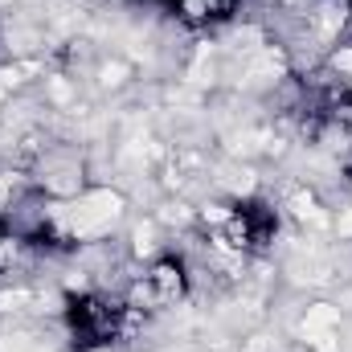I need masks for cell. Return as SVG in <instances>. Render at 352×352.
<instances>
[{"instance_id": "obj_1", "label": "cell", "mask_w": 352, "mask_h": 352, "mask_svg": "<svg viewBox=\"0 0 352 352\" xmlns=\"http://www.w3.org/2000/svg\"><path fill=\"white\" fill-rule=\"evenodd\" d=\"M119 213H123V197H119V192H90V197H82V201L66 213V226L87 238V234L111 230V226L119 221Z\"/></svg>"}, {"instance_id": "obj_2", "label": "cell", "mask_w": 352, "mask_h": 352, "mask_svg": "<svg viewBox=\"0 0 352 352\" xmlns=\"http://www.w3.org/2000/svg\"><path fill=\"white\" fill-rule=\"evenodd\" d=\"M336 320H340V311L328 307V303H320V307L307 311L303 336H307V344H311L316 352H336Z\"/></svg>"}, {"instance_id": "obj_3", "label": "cell", "mask_w": 352, "mask_h": 352, "mask_svg": "<svg viewBox=\"0 0 352 352\" xmlns=\"http://www.w3.org/2000/svg\"><path fill=\"white\" fill-rule=\"evenodd\" d=\"M21 303H29L25 291H0V311H12V307H21Z\"/></svg>"}, {"instance_id": "obj_4", "label": "cell", "mask_w": 352, "mask_h": 352, "mask_svg": "<svg viewBox=\"0 0 352 352\" xmlns=\"http://www.w3.org/2000/svg\"><path fill=\"white\" fill-rule=\"evenodd\" d=\"M295 213H299V217H311V221H324L320 209L311 205V197H295Z\"/></svg>"}, {"instance_id": "obj_5", "label": "cell", "mask_w": 352, "mask_h": 352, "mask_svg": "<svg viewBox=\"0 0 352 352\" xmlns=\"http://www.w3.org/2000/svg\"><path fill=\"white\" fill-rule=\"evenodd\" d=\"M135 250H140V254H148V250H152V230H148V226H140V230H135Z\"/></svg>"}, {"instance_id": "obj_6", "label": "cell", "mask_w": 352, "mask_h": 352, "mask_svg": "<svg viewBox=\"0 0 352 352\" xmlns=\"http://www.w3.org/2000/svg\"><path fill=\"white\" fill-rule=\"evenodd\" d=\"M336 66H340V70H349V74H352V50H340V54H336Z\"/></svg>"}, {"instance_id": "obj_7", "label": "cell", "mask_w": 352, "mask_h": 352, "mask_svg": "<svg viewBox=\"0 0 352 352\" xmlns=\"http://www.w3.org/2000/svg\"><path fill=\"white\" fill-rule=\"evenodd\" d=\"M340 234H352V209L340 217Z\"/></svg>"}, {"instance_id": "obj_8", "label": "cell", "mask_w": 352, "mask_h": 352, "mask_svg": "<svg viewBox=\"0 0 352 352\" xmlns=\"http://www.w3.org/2000/svg\"><path fill=\"white\" fill-rule=\"evenodd\" d=\"M0 98H4V87H0Z\"/></svg>"}]
</instances>
